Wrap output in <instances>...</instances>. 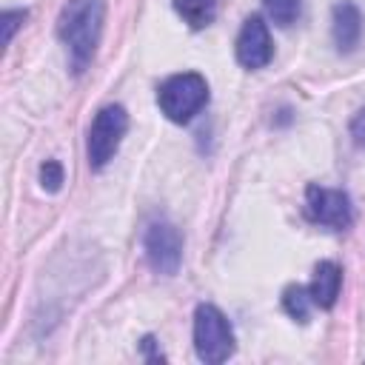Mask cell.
<instances>
[{"label": "cell", "instance_id": "5", "mask_svg": "<svg viewBox=\"0 0 365 365\" xmlns=\"http://www.w3.org/2000/svg\"><path fill=\"white\" fill-rule=\"evenodd\" d=\"M305 214L311 222L325 225L331 231H345L354 222L351 197L342 188H325L314 182L305 188Z\"/></svg>", "mask_w": 365, "mask_h": 365}, {"label": "cell", "instance_id": "7", "mask_svg": "<svg viewBox=\"0 0 365 365\" xmlns=\"http://www.w3.org/2000/svg\"><path fill=\"white\" fill-rule=\"evenodd\" d=\"M271 57H274V43L268 26L262 23L259 14H251L237 34V60L245 68H262L271 63Z\"/></svg>", "mask_w": 365, "mask_h": 365}, {"label": "cell", "instance_id": "15", "mask_svg": "<svg viewBox=\"0 0 365 365\" xmlns=\"http://www.w3.org/2000/svg\"><path fill=\"white\" fill-rule=\"evenodd\" d=\"M351 137H354V143L359 148H365V108L354 114V120H351Z\"/></svg>", "mask_w": 365, "mask_h": 365}, {"label": "cell", "instance_id": "12", "mask_svg": "<svg viewBox=\"0 0 365 365\" xmlns=\"http://www.w3.org/2000/svg\"><path fill=\"white\" fill-rule=\"evenodd\" d=\"M262 6H265V14L282 29L297 23L299 17V0H262Z\"/></svg>", "mask_w": 365, "mask_h": 365}, {"label": "cell", "instance_id": "2", "mask_svg": "<svg viewBox=\"0 0 365 365\" xmlns=\"http://www.w3.org/2000/svg\"><path fill=\"white\" fill-rule=\"evenodd\" d=\"M234 348H237V339H234V331H231V322L225 319V314L211 302L197 305V311H194L197 356L208 365H220L228 356H234Z\"/></svg>", "mask_w": 365, "mask_h": 365}, {"label": "cell", "instance_id": "1", "mask_svg": "<svg viewBox=\"0 0 365 365\" xmlns=\"http://www.w3.org/2000/svg\"><path fill=\"white\" fill-rule=\"evenodd\" d=\"M103 14H106L103 0H68L57 17V34L68 48L74 74H80L94 60L103 31Z\"/></svg>", "mask_w": 365, "mask_h": 365}, {"label": "cell", "instance_id": "8", "mask_svg": "<svg viewBox=\"0 0 365 365\" xmlns=\"http://www.w3.org/2000/svg\"><path fill=\"white\" fill-rule=\"evenodd\" d=\"M331 37H334L336 51H342V54H351L359 46L362 14L351 0H342V3L334 6V11H331Z\"/></svg>", "mask_w": 365, "mask_h": 365}, {"label": "cell", "instance_id": "11", "mask_svg": "<svg viewBox=\"0 0 365 365\" xmlns=\"http://www.w3.org/2000/svg\"><path fill=\"white\" fill-rule=\"evenodd\" d=\"M311 305H314V299H311L308 288H302V285H288V288L282 291V308H285V314H288L291 319L308 322Z\"/></svg>", "mask_w": 365, "mask_h": 365}, {"label": "cell", "instance_id": "6", "mask_svg": "<svg viewBox=\"0 0 365 365\" xmlns=\"http://www.w3.org/2000/svg\"><path fill=\"white\" fill-rule=\"evenodd\" d=\"M143 248H145V259L151 265V271L163 274V277H174L180 271L182 262V234L177 231V225L157 220L145 228L143 237Z\"/></svg>", "mask_w": 365, "mask_h": 365}, {"label": "cell", "instance_id": "10", "mask_svg": "<svg viewBox=\"0 0 365 365\" xmlns=\"http://www.w3.org/2000/svg\"><path fill=\"white\" fill-rule=\"evenodd\" d=\"M220 9V0H174V11L188 23L191 29H205L214 23Z\"/></svg>", "mask_w": 365, "mask_h": 365}, {"label": "cell", "instance_id": "14", "mask_svg": "<svg viewBox=\"0 0 365 365\" xmlns=\"http://www.w3.org/2000/svg\"><path fill=\"white\" fill-rule=\"evenodd\" d=\"M29 17V11L26 9H6L3 11V20H0V26H3V46H9L11 43V37H14V31L23 26V20Z\"/></svg>", "mask_w": 365, "mask_h": 365}, {"label": "cell", "instance_id": "13", "mask_svg": "<svg viewBox=\"0 0 365 365\" xmlns=\"http://www.w3.org/2000/svg\"><path fill=\"white\" fill-rule=\"evenodd\" d=\"M63 180H66V174H63V165H60L57 160H46V163L40 165V185H43L48 194H57V191L63 188Z\"/></svg>", "mask_w": 365, "mask_h": 365}, {"label": "cell", "instance_id": "9", "mask_svg": "<svg viewBox=\"0 0 365 365\" xmlns=\"http://www.w3.org/2000/svg\"><path fill=\"white\" fill-rule=\"evenodd\" d=\"M339 288H342V268L331 259L317 262L311 285H308V294H311L314 305L317 308H334V302L339 297Z\"/></svg>", "mask_w": 365, "mask_h": 365}, {"label": "cell", "instance_id": "3", "mask_svg": "<svg viewBox=\"0 0 365 365\" xmlns=\"http://www.w3.org/2000/svg\"><path fill=\"white\" fill-rule=\"evenodd\" d=\"M208 103V83L197 71L168 77L157 91V106L171 123H188Z\"/></svg>", "mask_w": 365, "mask_h": 365}, {"label": "cell", "instance_id": "16", "mask_svg": "<svg viewBox=\"0 0 365 365\" xmlns=\"http://www.w3.org/2000/svg\"><path fill=\"white\" fill-rule=\"evenodd\" d=\"M140 348H143V354H145V359H148V362H160V359H165V356H163V351H157V339H154L151 334H148V336H143Z\"/></svg>", "mask_w": 365, "mask_h": 365}, {"label": "cell", "instance_id": "4", "mask_svg": "<svg viewBox=\"0 0 365 365\" xmlns=\"http://www.w3.org/2000/svg\"><path fill=\"white\" fill-rule=\"evenodd\" d=\"M125 128H128V114L123 106H106L97 111L91 128H88V143H86L88 165L94 171L103 168L117 154V148L125 137Z\"/></svg>", "mask_w": 365, "mask_h": 365}]
</instances>
